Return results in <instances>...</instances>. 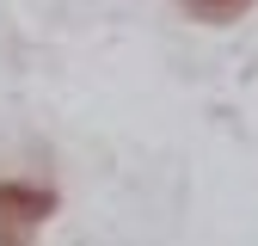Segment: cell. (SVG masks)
<instances>
[{"mask_svg": "<svg viewBox=\"0 0 258 246\" xmlns=\"http://www.w3.org/2000/svg\"><path fill=\"white\" fill-rule=\"evenodd\" d=\"M61 197L49 184H25V178H0V246H25L37 240L43 222H55Z\"/></svg>", "mask_w": 258, "mask_h": 246, "instance_id": "6da1fadb", "label": "cell"}, {"mask_svg": "<svg viewBox=\"0 0 258 246\" xmlns=\"http://www.w3.org/2000/svg\"><path fill=\"white\" fill-rule=\"evenodd\" d=\"M184 7V19H197V25H234V19H246L258 0H178Z\"/></svg>", "mask_w": 258, "mask_h": 246, "instance_id": "7a4b0ae2", "label": "cell"}]
</instances>
